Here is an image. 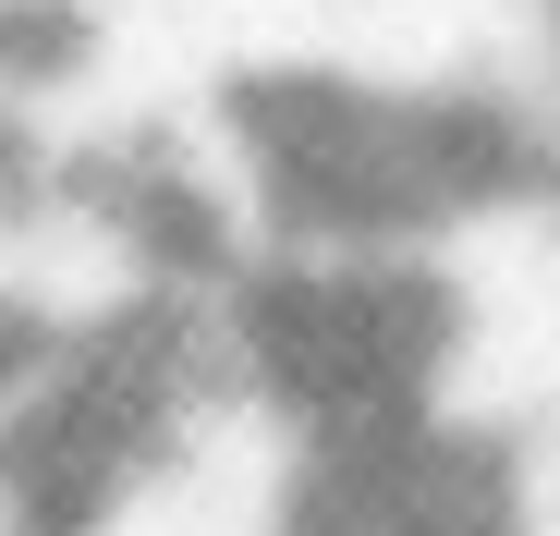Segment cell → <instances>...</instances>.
Wrapping results in <instances>:
<instances>
[{"mask_svg": "<svg viewBox=\"0 0 560 536\" xmlns=\"http://www.w3.org/2000/svg\"><path fill=\"white\" fill-rule=\"evenodd\" d=\"M512 135H524V171H536V184H560V61L536 73V98H524Z\"/></svg>", "mask_w": 560, "mask_h": 536, "instance_id": "obj_2", "label": "cell"}, {"mask_svg": "<svg viewBox=\"0 0 560 536\" xmlns=\"http://www.w3.org/2000/svg\"><path fill=\"white\" fill-rule=\"evenodd\" d=\"M488 536H560V415L500 439V476H488Z\"/></svg>", "mask_w": 560, "mask_h": 536, "instance_id": "obj_1", "label": "cell"}]
</instances>
